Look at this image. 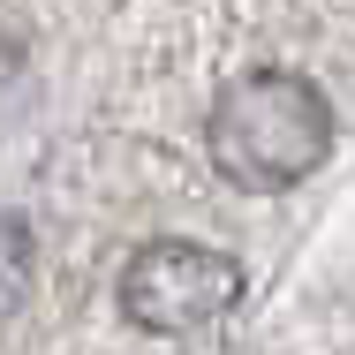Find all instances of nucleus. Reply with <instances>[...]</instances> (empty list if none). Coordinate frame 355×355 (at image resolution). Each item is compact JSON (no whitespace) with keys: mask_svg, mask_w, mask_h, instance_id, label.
<instances>
[{"mask_svg":"<svg viewBox=\"0 0 355 355\" xmlns=\"http://www.w3.org/2000/svg\"><path fill=\"white\" fill-rule=\"evenodd\" d=\"M234 302H242V265L205 242H144L121 265V318L159 340L205 333Z\"/></svg>","mask_w":355,"mask_h":355,"instance_id":"obj_2","label":"nucleus"},{"mask_svg":"<svg viewBox=\"0 0 355 355\" xmlns=\"http://www.w3.org/2000/svg\"><path fill=\"white\" fill-rule=\"evenodd\" d=\"M205 151L250 197L295 189L333 159V98L302 69H242L205 114Z\"/></svg>","mask_w":355,"mask_h":355,"instance_id":"obj_1","label":"nucleus"}]
</instances>
